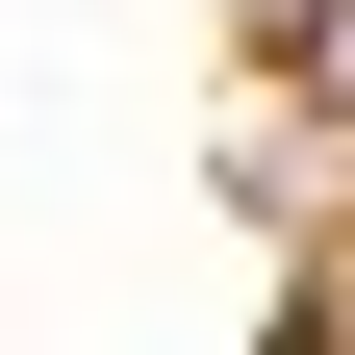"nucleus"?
<instances>
[{
  "instance_id": "obj_1",
  "label": "nucleus",
  "mask_w": 355,
  "mask_h": 355,
  "mask_svg": "<svg viewBox=\"0 0 355 355\" xmlns=\"http://www.w3.org/2000/svg\"><path fill=\"white\" fill-rule=\"evenodd\" d=\"M304 76H330V102H355V0H304Z\"/></svg>"
},
{
  "instance_id": "obj_2",
  "label": "nucleus",
  "mask_w": 355,
  "mask_h": 355,
  "mask_svg": "<svg viewBox=\"0 0 355 355\" xmlns=\"http://www.w3.org/2000/svg\"><path fill=\"white\" fill-rule=\"evenodd\" d=\"M254 26H304V0H254Z\"/></svg>"
}]
</instances>
